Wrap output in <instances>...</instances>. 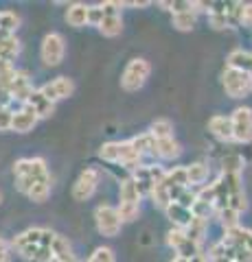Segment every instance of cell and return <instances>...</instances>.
I'll return each instance as SVG.
<instances>
[{"label": "cell", "instance_id": "cell-2", "mask_svg": "<svg viewBox=\"0 0 252 262\" xmlns=\"http://www.w3.org/2000/svg\"><path fill=\"white\" fill-rule=\"evenodd\" d=\"M99 158L105 160V162L123 164L125 168H132V170H136L138 166H143L141 164L143 155L138 153L132 144H129V140L127 142H108V144H103L99 149Z\"/></svg>", "mask_w": 252, "mask_h": 262}, {"label": "cell", "instance_id": "cell-16", "mask_svg": "<svg viewBox=\"0 0 252 262\" xmlns=\"http://www.w3.org/2000/svg\"><path fill=\"white\" fill-rule=\"evenodd\" d=\"M37 116L31 110L22 107L20 112H13V120H11V131H15V134H27V131H31L35 125H37Z\"/></svg>", "mask_w": 252, "mask_h": 262}, {"label": "cell", "instance_id": "cell-32", "mask_svg": "<svg viewBox=\"0 0 252 262\" xmlns=\"http://www.w3.org/2000/svg\"><path fill=\"white\" fill-rule=\"evenodd\" d=\"M153 142H156V138H153L149 131H147V134H141V136H136V138H132V140H129V144H132L141 155L151 153V151H153Z\"/></svg>", "mask_w": 252, "mask_h": 262}, {"label": "cell", "instance_id": "cell-26", "mask_svg": "<svg viewBox=\"0 0 252 262\" xmlns=\"http://www.w3.org/2000/svg\"><path fill=\"white\" fill-rule=\"evenodd\" d=\"M121 203H132V206H141V192H138V188L134 184V179H125L123 184H121Z\"/></svg>", "mask_w": 252, "mask_h": 262}, {"label": "cell", "instance_id": "cell-29", "mask_svg": "<svg viewBox=\"0 0 252 262\" xmlns=\"http://www.w3.org/2000/svg\"><path fill=\"white\" fill-rule=\"evenodd\" d=\"M149 134L156 138V140H162V138H173V125H171V120H167V118H156V120L151 122Z\"/></svg>", "mask_w": 252, "mask_h": 262}, {"label": "cell", "instance_id": "cell-14", "mask_svg": "<svg viewBox=\"0 0 252 262\" xmlns=\"http://www.w3.org/2000/svg\"><path fill=\"white\" fill-rule=\"evenodd\" d=\"M33 92V85H31V81H29V75L27 72H22V70H15V77L11 81V85H9V94H11V101L15 98V101H27L29 94Z\"/></svg>", "mask_w": 252, "mask_h": 262}, {"label": "cell", "instance_id": "cell-35", "mask_svg": "<svg viewBox=\"0 0 252 262\" xmlns=\"http://www.w3.org/2000/svg\"><path fill=\"white\" fill-rule=\"evenodd\" d=\"M119 212V219L121 223H132V221L138 216V212H141V206H132V203H121L117 208Z\"/></svg>", "mask_w": 252, "mask_h": 262}, {"label": "cell", "instance_id": "cell-11", "mask_svg": "<svg viewBox=\"0 0 252 262\" xmlns=\"http://www.w3.org/2000/svg\"><path fill=\"white\" fill-rule=\"evenodd\" d=\"M40 92H42L48 101L57 103V101H64V98L72 96V92H75V83H72V79H68V77H57V79L44 83L42 88H40Z\"/></svg>", "mask_w": 252, "mask_h": 262}, {"label": "cell", "instance_id": "cell-42", "mask_svg": "<svg viewBox=\"0 0 252 262\" xmlns=\"http://www.w3.org/2000/svg\"><path fill=\"white\" fill-rule=\"evenodd\" d=\"M0 201H3V194H0Z\"/></svg>", "mask_w": 252, "mask_h": 262}, {"label": "cell", "instance_id": "cell-37", "mask_svg": "<svg viewBox=\"0 0 252 262\" xmlns=\"http://www.w3.org/2000/svg\"><path fill=\"white\" fill-rule=\"evenodd\" d=\"M11 120H13V112L9 107H3V105H0V131L11 129Z\"/></svg>", "mask_w": 252, "mask_h": 262}, {"label": "cell", "instance_id": "cell-5", "mask_svg": "<svg viewBox=\"0 0 252 262\" xmlns=\"http://www.w3.org/2000/svg\"><path fill=\"white\" fill-rule=\"evenodd\" d=\"M222 83H224L226 94L230 98H243L252 92V75L250 72L237 70V68H226Z\"/></svg>", "mask_w": 252, "mask_h": 262}, {"label": "cell", "instance_id": "cell-19", "mask_svg": "<svg viewBox=\"0 0 252 262\" xmlns=\"http://www.w3.org/2000/svg\"><path fill=\"white\" fill-rule=\"evenodd\" d=\"M165 212H167L169 221H171V223H173L178 229H184V227L193 221V212L186 210V208H182V206H178V203H173V201L165 208Z\"/></svg>", "mask_w": 252, "mask_h": 262}, {"label": "cell", "instance_id": "cell-23", "mask_svg": "<svg viewBox=\"0 0 252 262\" xmlns=\"http://www.w3.org/2000/svg\"><path fill=\"white\" fill-rule=\"evenodd\" d=\"M228 68H237V70H243V72H250L252 75V53H246L237 48L228 55Z\"/></svg>", "mask_w": 252, "mask_h": 262}, {"label": "cell", "instance_id": "cell-10", "mask_svg": "<svg viewBox=\"0 0 252 262\" xmlns=\"http://www.w3.org/2000/svg\"><path fill=\"white\" fill-rule=\"evenodd\" d=\"M167 243H169V247H173L176 253L180 258H186V260H191L193 256H198L200 251V245L198 243H193L189 236L184 234V229H171V232L167 234Z\"/></svg>", "mask_w": 252, "mask_h": 262}, {"label": "cell", "instance_id": "cell-13", "mask_svg": "<svg viewBox=\"0 0 252 262\" xmlns=\"http://www.w3.org/2000/svg\"><path fill=\"white\" fill-rule=\"evenodd\" d=\"M226 245H235V247H241V249H246L252 253V229L248 227H232V229H226V236H224V241Z\"/></svg>", "mask_w": 252, "mask_h": 262}, {"label": "cell", "instance_id": "cell-22", "mask_svg": "<svg viewBox=\"0 0 252 262\" xmlns=\"http://www.w3.org/2000/svg\"><path fill=\"white\" fill-rule=\"evenodd\" d=\"M88 9H90V7H86V5H70L68 11H66V22L75 29L86 27L88 24Z\"/></svg>", "mask_w": 252, "mask_h": 262}, {"label": "cell", "instance_id": "cell-30", "mask_svg": "<svg viewBox=\"0 0 252 262\" xmlns=\"http://www.w3.org/2000/svg\"><path fill=\"white\" fill-rule=\"evenodd\" d=\"M149 196L153 199V206L156 208H160V210H165L169 203H171V196H169V188L162 184V182H158L156 186L151 188V192H149Z\"/></svg>", "mask_w": 252, "mask_h": 262}, {"label": "cell", "instance_id": "cell-28", "mask_svg": "<svg viewBox=\"0 0 252 262\" xmlns=\"http://www.w3.org/2000/svg\"><path fill=\"white\" fill-rule=\"evenodd\" d=\"M243 170V158L237 153H228L222 160V175H241Z\"/></svg>", "mask_w": 252, "mask_h": 262}, {"label": "cell", "instance_id": "cell-33", "mask_svg": "<svg viewBox=\"0 0 252 262\" xmlns=\"http://www.w3.org/2000/svg\"><path fill=\"white\" fill-rule=\"evenodd\" d=\"M173 27L178 31H191L195 27V11H184L173 15Z\"/></svg>", "mask_w": 252, "mask_h": 262}, {"label": "cell", "instance_id": "cell-21", "mask_svg": "<svg viewBox=\"0 0 252 262\" xmlns=\"http://www.w3.org/2000/svg\"><path fill=\"white\" fill-rule=\"evenodd\" d=\"M169 190L171 188H189V179H186V166H176L173 170H167L165 179H162Z\"/></svg>", "mask_w": 252, "mask_h": 262}, {"label": "cell", "instance_id": "cell-15", "mask_svg": "<svg viewBox=\"0 0 252 262\" xmlns=\"http://www.w3.org/2000/svg\"><path fill=\"white\" fill-rule=\"evenodd\" d=\"M180 153H182V146H180V142H176L173 138L156 140L153 142V151H151V155H156L160 160H176Z\"/></svg>", "mask_w": 252, "mask_h": 262}, {"label": "cell", "instance_id": "cell-40", "mask_svg": "<svg viewBox=\"0 0 252 262\" xmlns=\"http://www.w3.org/2000/svg\"><path fill=\"white\" fill-rule=\"evenodd\" d=\"M189 262H208V260H206V256H204V253H198V256H193Z\"/></svg>", "mask_w": 252, "mask_h": 262}, {"label": "cell", "instance_id": "cell-7", "mask_svg": "<svg viewBox=\"0 0 252 262\" xmlns=\"http://www.w3.org/2000/svg\"><path fill=\"white\" fill-rule=\"evenodd\" d=\"M94 219H96V229L108 236V238H112V236H117L121 232V219H119V212L117 208L108 206V203H103V206H99L94 210Z\"/></svg>", "mask_w": 252, "mask_h": 262}, {"label": "cell", "instance_id": "cell-9", "mask_svg": "<svg viewBox=\"0 0 252 262\" xmlns=\"http://www.w3.org/2000/svg\"><path fill=\"white\" fill-rule=\"evenodd\" d=\"M96 186H99V170L86 168L84 173L77 177L75 186H72V199L75 201H88L96 192Z\"/></svg>", "mask_w": 252, "mask_h": 262}, {"label": "cell", "instance_id": "cell-34", "mask_svg": "<svg viewBox=\"0 0 252 262\" xmlns=\"http://www.w3.org/2000/svg\"><path fill=\"white\" fill-rule=\"evenodd\" d=\"M217 216H219V223H222L226 229H232V227H237V225H239V212H237V210H232V208L219 210V212H217Z\"/></svg>", "mask_w": 252, "mask_h": 262}, {"label": "cell", "instance_id": "cell-41", "mask_svg": "<svg viewBox=\"0 0 252 262\" xmlns=\"http://www.w3.org/2000/svg\"><path fill=\"white\" fill-rule=\"evenodd\" d=\"M171 262H189V260H186V258H180V256H176Z\"/></svg>", "mask_w": 252, "mask_h": 262}, {"label": "cell", "instance_id": "cell-3", "mask_svg": "<svg viewBox=\"0 0 252 262\" xmlns=\"http://www.w3.org/2000/svg\"><path fill=\"white\" fill-rule=\"evenodd\" d=\"M151 75V66L147 59H143V57H136V59H132L123 75H121V88L125 90V92H138L145 83H147V79Z\"/></svg>", "mask_w": 252, "mask_h": 262}, {"label": "cell", "instance_id": "cell-31", "mask_svg": "<svg viewBox=\"0 0 252 262\" xmlns=\"http://www.w3.org/2000/svg\"><path fill=\"white\" fill-rule=\"evenodd\" d=\"M20 27V15L13 11H0V31L13 35L15 29Z\"/></svg>", "mask_w": 252, "mask_h": 262}, {"label": "cell", "instance_id": "cell-36", "mask_svg": "<svg viewBox=\"0 0 252 262\" xmlns=\"http://www.w3.org/2000/svg\"><path fill=\"white\" fill-rule=\"evenodd\" d=\"M88 262H117V258H114V251L110 247H99V249H94V253L90 258H88Z\"/></svg>", "mask_w": 252, "mask_h": 262}, {"label": "cell", "instance_id": "cell-12", "mask_svg": "<svg viewBox=\"0 0 252 262\" xmlns=\"http://www.w3.org/2000/svg\"><path fill=\"white\" fill-rule=\"evenodd\" d=\"M24 107L33 112L37 118H48V116H53L55 114V103L48 101L40 90H33V92L29 94V98L24 101Z\"/></svg>", "mask_w": 252, "mask_h": 262}, {"label": "cell", "instance_id": "cell-38", "mask_svg": "<svg viewBox=\"0 0 252 262\" xmlns=\"http://www.w3.org/2000/svg\"><path fill=\"white\" fill-rule=\"evenodd\" d=\"M101 20H103V13H101L99 7H90V9H88V24H92V27H99Z\"/></svg>", "mask_w": 252, "mask_h": 262}, {"label": "cell", "instance_id": "cell-6", "mask_svg": "<svg viewBox=\"0 0 252 262\" xmlns=\"http://www.w3.org/2000/svg\"><path fill=\"white\" fill-rule=\"evenodd\" d=\"M232 127V140L248 144L252 142V110L250 107H237L230 116Z\"/></svg>", "mask_w": 252, "mask_h": 262}, {"label": "cell", "instance_id": "cell-1", "mask_svg": "<svg viewBox=\"0 0 252 262\" xmlns=\"http://www.w3.org/2000/svg\"><path fill=\"white\" fill-rule=\"evenodd\" d=\"M13 175H15V186L18 190L27 194L29 188L33 186L37 179L48 177L46 162L42 158H24L13 164Z\"/></svg>", "mask_w": 252, "mask_h": 262}, {"label": "cell", "instance_id": "cell-24", "mask_svg": "<svg viewBox=\"0 0 252 262\" xmlns=\"http://www.w3.org/2000/svg\"><path fill=\"white\" fill-rule=\"evenodd\" d=\"M206 227H208V221H206V219H198V216H193L191 223L184 227V234L189 236V238H191L193 243L202 245V241H204V236H206Z\"/></svg>", "mask_w": 252, "mask_h": 262}, {"label": "cell", "instance_id": "cell-25", "mask_svg": "<svg viewBox=\"0 0 252 262\" xmlns=\"http://www.w3.org/2000/svg\"><path fill=\"white\" fill-rule=\"evenodd\" d=\"M99 31L105 37H117L119 33L123 31V18H121V15H103Z\"/></svg>", "mask_w": 252, "mask_h": 262}, {"label": "cell", "instance_id": "cell-27", "mask_svg": "<svg viewBox=\"0 0 252 262\" xmlns=\"http://www.w3.org/2000/svg\"><path fill=\"white\" fill-rule=\"evenodd\" d=\"M186 179L191 186H200L208 179V166L204 162H195L191 166H186Z\"/></svg>", "mask_w": 252, "mask_h": 262}, {"label": "cell", "instance_id": "cell-18", "mask_svg": "<svg viewBox=\"0 0 252 262\" xmlns=\"http://www.w3.org/2000/svg\"><path fill=\"white\" fill-rule=\"evenodd\" d=\"M51 251H53V258L48 260V262H79L77 256L72 253L68 241H66V238H62V236H55Z\"/></svg>", "mask_w": 252, "mask_h": 262}, {"label": "cell", "instance_id": "cell-39", "mask_svg": "<svg viewBox=\"0 0 252 262\" xmlns=\"http://www.w3.org/2000/svg\"><path fill=\"white\" fill-rule=\"evenodd\" d=\"M0 262H11V251H9V243L5 238H0Z\"/></svg>", "mask_w": 252, "mask_h": 262}, {"label": "cell", "instance_id": "cell-17", "mask_svg": "<svg viewBox=\"0 0 252 262\" xmlns=\"http://www.w3.org/2000/svg\"><path fill=\"white\" fill-rule=\"evenodd\" d=\"M208 131L217 138V140H222V142H230L232 140L230 118H226V116H213V118H210L208 120Z\"/></svg>", "mask_w": 252, "mask_h": 262}, {"label": "cell", "instance_id": "cell-8", "mask_svg": "<svg viewBox=\"0 0 252 262\" xmlns=\"http://www.w3.org/2000/svg\"><path fill=\"white\" fill-rule=\"evenodd\" d=\"M42 61L46 66H60L64 61V55H66V42L60 33H48L42 42Z\"/></svg>", "mask_w": 252, "mask_h": 262}, {"label": "cell", "instance_id": "cell-4", "mask_svg": "<svg viewBox=\"0 0 252 262\" xmlns=\"http://www.w3.org/2000/svg\"><path fill=\"white\" fill-rule=\"evenodd\" d=\"M55 236L57 234L51 232V229H46V227H29V229H24L22 234L15 236L11 245L18 253H22L24 249H31V247H48L51 249Z\"/></svg>", "mask_w": 252, "mask_h": 262}, {"label": "cell", "instance_id": "cell-20", "mask_svg": "<svg viewBox=\"0 0 252 262\" xmlns=\"http://www.w3.org/2000/svg\"><path fill=\"white\" fill-rule=\"evenodd\" d=\"M48 194H51V175L48 177H42V179H37V182L29 188V192L27 196L31 201H35V203H44L48 199Z\"/></svg>", "mask_w": 252, "mask_h": 262}]
</instances>
